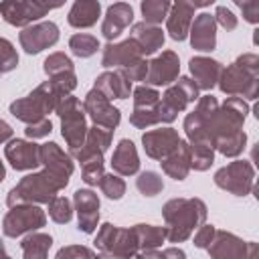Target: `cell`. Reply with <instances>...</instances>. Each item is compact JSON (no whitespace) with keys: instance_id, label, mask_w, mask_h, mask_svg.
<instances>
[{"instance_id":"5bb4252c","label":"cell","mask_w":259,"mask_h":259,"mask_svg":"<svg viewBox=\"0 0 259 259\" xmlns=\"http://www.w3.org/2000/svg\"><path fill=\"white\" fill-rule=\"evenodd\" d=\"M42 69L49 77V81L63 93V95H71V91L77 87V75H75V67L73 61L65 55V53H53L45 59Z\"/></svg>"},{"instance_id":"44dd1931","label":"cell","mask_w":259,"mask_h":259,"mask_svg":"<svg viewBox=\"0 0 259 259\" xmlns=\"http://www.w3.org/2000/svg\"><path fill=\"white\" fill-rule=\"evenodd\" d=\"M210 259H245L247 253V241H243L241 237L227 233V231H219L214 233L212 243L206 247Z\"/></svg>"},{"instance_id":"f907efd6","label":"cell","mask_w":259,"mask_h":259,"mask_svg":"<svg viewBox=\"0 0 259 259\" xmlns=\"http://www.w3.org/2000/svg\"><path fill=\"white\" fill-rule=\"evenodd\" d=\"M12 127H10V123L8 121H4V119H0V144H4V142H10L12 140Z\"/></svg>"},{"instance_id":"ee69618b","label":"cell","mask_w":259,"mask_h":259,"mask_svg":"<svg viewBox=\"0 0 259 259\" xmlns=\"http://www.w3.org/2000/svg\"><path fill=\"white\" fill-rule=\"evenodd\" d=\"M123 75H125V79L132 83V81H146V75H148V61L146 59H138V61H134L132 65H127V67H123V69H119Z\"/></svg>"},{"instance_id":"e575fe53","label":"cell","mask_w":259,"mask_h":259,"mask_svg":"<svg viewBox=\"0 0 259 259\" xmlns=\"http://www.w3.org/2000/svg\"><path fill=\"white\" fill-rule=\"evenodd\" d=\"M188 150H190V168H194L198 172H204V170H208L212 166L214 150H212L210 144H206V142H192V144H188Z\"/></svg>"},{"instance_id":"8fae6325","label":"cell","mask_w":259,"mask_h":259,"mask_svg":"<svg viewBox=\"0 0 259 259\" xmlns=\"http://www.w3.org/2000/svg\"><path fill=\"white\" fill-rule=\"evenodd\" d=\"M217 109H219V101L210 93L198 97L196 107L184 117V132H186L188 144H192V142H206V144H210L208 123H210L212 115L217 113Z\"/></svg>"},{"instance_id":"83f0119b","label":"cell","mask_w":259,"mask_h":259,"mask_svg":"<svg viewBox=\"0 0 259 259\" xmlns=\"http://www.w3.org/2000/svg\"><path fill=\"white\" fill-rule=\"evenodd\" d=\"M95 89L101 91L109 101L111 99H127L130 93L134 91L132 83L125 79V75L115 69V71H105L101 75H97L95 79Z\"/></svg>"},{"instance_id":"4fadbf2b","label":"cell","mask_w":259,"mask_h":259,"mask_svg":"<svg viewBox=\"0 0 259 259\" xmlns=\"http://www.w3.org/2000/svg\"><path fill=\"white\" fill-rule=\"evenodd\" d=\"M132 93H134V111L130 115V123L134 127H140V130L156 125L158 123L156 107L160 101V93L148 85H140Z\"/></svg>"},{"instance_id":"ab89813d","label":"cell","mask_w":259,"mask_h":259,"mask_svg":"<svg viewBox=\"0 0 259 259\" xmlns=\"http://www.w3.org/2000/svg\"><path fill=\"white\" fill-rule=\"evenodd\" d=\"M103 156H97V158H91V160H85L81 162V176H83V182L89 184V186H97L99 180L103 178Z\"/></svg>"},{"instance_id":"f546056e","label":"cell","mask_w":259,"mask_h":259,"mask_svg":"<svg viewBox=\"0 0 259 259\" xmlns=\"http://www.w3.org/2000/svg\"><path fill=\"white\" fill-rule=\"evenodd\" d=\"M111 168L117 176H132L140 170V158H138V150L134 146L132 140H119V144L113 150L111 156Z\"/></svg>"},{"instance_id":"7402d4cb","label":"cell","mask_w":259,"mask_h":259,"mask_svg":"<svg viewBox=\"0 0 259 259\" xmlns=\"http://www.w3.org/2000/svg\"><path fill=\"white\" fill-rule=\"evenodd\" d=\"M138 59H144L142 53H140V49L136 47V42L132 38H125L121 42H107L103 47L101 67H105V69H109V67L123 69V67L132 65Z\"/></svg>"},{"instance_id":"d6986e66","label":"cell","mask_w":259,"mask_h":259,"mask_svg":"<svg viewBox=\"0 0 259 259\" xmlns=\"http://www.w3.org/2000/svg\"><path fill=\"white\" fill-rule=\"evenodd\" d=\"M38 144H34L32 140H10L8 146L4 148V156L10 162V166L14 170H34L40 164V156H38Z\"/></svg>"},{"instance_id":"2e32d148","label":"cell","mask_w":259,"mask_h":259,"mask_svg":"<svg viewBox=\"0 0 259 259\" xmlns=\"http://www.w3.org/2000/svg\"><path fill=\"white\" fill-rule=\"evenodd\" d=\"M180 73V59L174 51H162L156 59L148 63V75L146 83L148 87H160V85H170L178 79Z\"/></svg>"},{"instance_id":"f5cc1de1","label":"cell","mask_w":259,"mask_h":259,"mask_svg":"<svg viewBox=\"0 0 259 259\" xmlns=\"http://www.w3.org/2000/svg\"><path fill=\"white\" fill-rule=\"evenodd\" d=\"M257 255H259V249H257V243H253V241H249V243H247V253H245V259H257Z\"/></svg>"},{"instance_id":"9f6ffc18","label":"cell","mask_w":259,"mask_h":259,"mask_svg":"<svg viewBox=\"0 0 259 259\" xmlns=\"http://www.w3.org/2000/svg\"><path fill=\"white\" fill-rule=\"evenodd\" d=\"M101 259H105V257H101Z\"/></svg>"},{"instance_id":"277c9868","label":"cell","mask_w":259,"mask_h":259,"mask_svg":"<svg viewBox=\"0 0 259 259\" xmlns=\"http://www.w3.org/2000/svg\"><path fill=\"white\" fill-rule=\"evenodd\" d=\"M93 243L105 259H132L140 251L134 229H121L111 223H103L99 227Z\"/></svg>"},{"instance_id":"6da1fadb","label":"cell","mask_w":259,"mask_h":259,"mask_svg":"<svg viewBox=\"0 0 259 259\" xmlns=\"http://www.w3.org/2000/svg\"><path fill=\"white\" fill-rule=\"evenodd\" d=\"M67 184L69 178L59 176L45 168L40 172H32L20 178L16 186L10 188L6 196V204L8 208L18 204H49V200H53L57 192H61Z\"/></svg>"},{"instance_id":"9a60e30c","label":"cell","mask_w":259,"mask_h":259,"mask_svg":"<svg viewBox=\"0 0 259 259\" xmlns=\"http://www.w3.org/2000/svg\"><path fill=\"white\" fill-rule=\"evenodd\" d=\"M18 40H20V47L28 55H36V53L53 47L59 40V26L55 22H51V20L30 24V26L20 30Z\"/></svg>"},{"instance_id":"f35d334b","label":"cell","mask_w":259,"mask_h":259,"mask_svg":"<svg viewBox=\"0 0 259 259\" xmlns=\"http://www.w3.org/2000/svg\"><path fill=\"white\" fill-rule=\"evenodd\" d=\"M49 217H51L55 223H59V225H67V223L73 219L71 200L57 194L53 200H49Z\"/></svg>"},{"instance_id":"d590c367","label":"cell","mask_w":259,"mask_h":259,"mask_svg":"<svg viewBox=\"0 0 259 259\" xmlns=\"http://www.w3.org/2000/svg\"><path fill=\"white\" fill-rule=\"evenodd\" d=\"M69 49L75 57H81V59H87L91 55L97 53L99 49V40L93 36V34H87V32H77L69 38Z\"/></svg>"},{"instance_id":"603a6c76","label":"cell","mask_w":259,"mask_h":259,"mask_svg":"<svg viewBox=\"0 0 259 259\" xmlns=\"http://www.w3.org/2000/svg\"><path fill=\"white\" fill-rule=\"evenodd\" d=\"M192 20H194V4L178 0L170 6V12L166 16V30L174 40H184L188 36Z\"/></svg>"},{"instance_id":"6f0895ef","label":"cell","mask_w":259,"mask_h":259,"mask_svg":"<svg viewBox=\"0 0 259 259\" xmlns=\"http://www.w3.org/2000/svg\"><path fill=\"white\" fill-rule=\"evenodd\" d=\"M8 259H10V257H8Z\"/></svg>"},{"instance_id":"f1b7e54d","label":"cell","mask_w":259,"mask_h":259,"mask_svg":"<svg viewBox=\"0 0 259 259\" xmlns=\"http://www.w3.org/2000/svg\"><path fill=\"white\" fill-rule=\"evenodd\" d=\"M38 156H40V164H42L47 170H51V172H55V174H59V176L71 178L73 168H75V166H73V160H71V156L65 154L55 142L40 144Z\"/></svg>"},{"instance_id":"db71d44e","label":"cell","mask_w":259,"mask_h":259,"mask_svg":"<svg viewBox=\"0 0 259 259\" xmlns=\"http://www.w3.org/2000/svg\"><path fill=\"white\" fill-rule=\"evenodd\" d=\"M0 259H8V255H6V249H4V243L0 241Z\"/></svg>"},{"instance_id":"bcb514c9","label":"cell","mask_w":259,"mask_h":259,"mask_svg":"<svg viewBox=\"0 0 259 259\" xmlns=\"http://www.w3.org/2000/svg\"><path fill=\"white\" fill-rule=\"evenodd\" d=\"M212 16H214V22L221 24L225 30H235L237 28V16L227 6H217V12Z\"/></svg>"},{"instance_id":"7c38bea8","label":"cell","mask_w":259,"mask_h":259,"mask_svg":"<svg viewBox=\"0 0 259 259\" xmlns=\"http://www.w3.org/2000/svg\"><path fill=\"white\" fill-rule=\"evenodd\" d=\"M83 109H85V115L91 117V121L99 127H105V130H115L121 121V113L117 107H113V103L101 93L97 91L95 87L85 95L83 99Z\"/></svg>"},{"instance_id":"3957f363","label":"cell","mask_w":259,"mask_h":259,"mask_svg":"<svg viewBox=\"0 0 259 259\" xmlns=\"http://www.w3.org/2000/svg\"><path fill=\"white\" fill-rule=\"evenodd\" d=\"M63 97H67V95H63L51 81H45L36 89H32L26 97H20V99L12 101L10 103V113L16 119L30 125V123H36L40 119H47V115L57 109V105Z\"/></svg>"},{"instance_id":"d6a6232c","label":"cell","mask_w":259,"mask_h":259,"mask_svg":"<svg viewBox=\"0 0 259 259\" xmlns=\"http://www.w3.org/2000/svg\"><path fill=\"white\" fill-rule=\"evenodd\" d=\"M51 245H53V237L49 233H38V231L28 233L20 241L22 257L24 259H47Z\"/></svg>"},{"instance_id":"60d3db41","label":"cell","mask_w":259,"mask_h":259,"mask_svg":"<svg viewBox=\"0 0 259 259\" xmlns=\"http://www.w3.org/2000/svg\"><path fill=\"white\" fill-rule=\"evenodd\" d=\"M99 188H101V192L107 196V198H111V200H119L123 194H125V182L117 176V174H103V178L99 180V184H97Z\"/></svg>"},{"instance_id":"484cf974","label":"cell","mask_w":259,"mask_h":259,"mask_svg":"<svg viewBox=\"0 0 259 259\" xmlns=\"http://www.w3.org/2000/svg\"><path fill=\"white\" fill-rule=\"evenodd\" d=\"M111 138H113V132L111 130H105V127H99V125H93L87 130V136H85V142L79 150H75L71 156L79 162H85V160H91V158H97V156H103V152L109 148L111 144Z\"/></svg>"},{"instance_id":"ba28073f","label":"cell","mask_w":259,"mask_h":259,"mask_svg":"<svg viewBox=\"0 0 259 259\" xmlns=\"http://www.w3.org/2000/svg\"><path fill=\"white\" fill-rule=\"evenodd\" d=\"M47 214L38 204H18L12 206L4 221H2V233L10 239L22 237L26 233H34L40 227H45Z\"/></svg>"},{"instance_id":"8992f818","label":"cell","mask_w":259,"mask_h":259,"mask_svg":"<svg viewBox=\"0 0 259 259\" xmlns=\"http://www.w3.org/2000/svg\"><path fill=\"white\" fill-rule=\"evenodd\" d=\"M194 99H198V87L194 85V81L190 77L176 79V83L170 85L164 91L162 99L158 101V107H156L158 123H172L176 115L184 111L186 105L192 103Z\"/></svg>"},{"instance_id":"816d5d0a","label":"cell","mask_w":259,"mask_h":259,"mask_svg":"<svg viewBox=\"0 0 259 259\" xmlns=\"http://www.w3.org/2000/svg\"><path fill=\"white\" fill-rule=\"evenodd\" d=\"M132 259H164V257H162V251L146 249V251H142V253H136Z\"/></svg>"},{"instance_id":"c3c4849f","label":"cell","mask_w":259,"mask_h":259,"mask_svg":"<svg viewBox=\"0 0 259 259\" xmlns=\"http://www.w3.org/2000/svg\"><path fill=\"white\" fill-rule=\"evenodd\" d=\"M237 6L241 8L243 18L247 22H251V24L259 22V0H243V2H237Z\"/></svg>"},{"instance_id":"30bf717a","label":"cell","mask_w":259,"mask_h":259,"mask_svg":"<svg viewBox=\"0 0 259 259\" xmlns=\"http://www.w3.org/2000/svg\"><path fill=\"white\" fill-rule=\"evenodd\" d=\"M59 6L61 2L51 4V2H40V0H8V2H0V14L8 24L26 28L34 20L42 18L53 8H59Z\"/></svg>"},{"instance_id":"d4e9b609","label":"cell","mask_w":259,"mask_h":259,"mask_svg":"<svg viewBox=\"0 0 259 259\" xmlns=\"http://www.w3.org/2000/svg\"><path fill=\"white\" fill-rule=\"evenodd\" d=\"M190 75L194 77V85L198 87V91H210L217 83H219V77H221V71H223V65L210 57H192L190 63Z\"/></svg>"},{"instance_id":"ac0fdd59","label":"cell","mask_w":259,"mask_h":259,"mask_svg":"<svg viewBox=\"0 0 259 259\" xmlns=\"http://www.w3.org/2000/svg\"><path fill=\"white\" fill-rule=\"evenodd\" d=\"M73 204L77 210L79 231L91 235L99 223V196L89 188H79L73 194Z\"/></svg>"},{"instance_id":"ffe728a7","label":"cell","mask_w":259,"mask_h":259,"mask_svg":"<svg viewBox=\"0 0 259 259\" xmlns=\"http://www.w3.org/2000/svg\"><path fill=\"white\" fill-rule=\"evenodd\" d=\"M188 36H190V45H192L194 51H198V53L214 51V47H217V22H214V16L208 14V12H200L192 20Z\"/></svg>"},{"instance_id":"9c48e42d","label":"cell","mask_w":259,"mask_h":259,"mask_svg":"<svg viewBox=\"0 0 259 259\" xmlns=\"http://www.w3.org/2000/svg\"><path fill=\"white\" fill-rule=\"evenodd\" d=\"M214 184L235 196H247L255 184V170L249 160H235L214 172Z\"/></svg>"},{"instance_id":"4dcf8cb0","label":"cell","mask_w":259,"mask_h":259,"mask_svg":"<svg viewBox=\"0 0 259 259\" xmlns=\"http://www.w3.org/2000/svg\"><path fill=\"white\" fill-rule=\"evenodd\" d=\"M160 164H162L164 174H168L174 180H184L188 176V172H190V150H188V144L180 140L176 150L168 158H164Z\"/></svg>"},{"instance_id":"681fc988","label":"cell","mask_w":259,"mask_h":259,"mask_svg":"<svg viewBox=\"0 0 259 259\" xmlns=\"http://www.w3.org/2000/svg\"><path fill=\"white\" fill-rule=\"evenodd\" d=\"M162 257L164 259H186V253L182 249H178V247H166L162 251Z\"/></svg>"},{"instance_id":"7dc6e473","label":"cell","mask_w":259,"mask_h":259,"mask_svg":"<svg viewBox=\"0 0 259 259\" xmlns=\"http://www.w3.org/2000/svg\"><path fill=\"white\" fill-rule=\"evenodd\" d=\"M214 233H217V227L214 225H200L198 231H196V235H194V247L206 249L212 243Z\"/></svg>"},{"instance_id":"cb8c5ba5","label":"cell","mask_w":259,"mask_h":259,"mask_svg":"<svg viewBox=\"0 0 259 259\" xmlns=\"http://www.w3.org/2000/svg\"><path fill=\"white\" fill-rule=\"evenodd\" d=\"M134 20V8L125 2H115L107 8L103 24H101V34L111 42L115 40Z\"/></svg>"},{"instance_id":"7a4b0ae2","label":"cell","mask_w":259,"mask_h":259,"mask_svg":"<svg viewBox=\"0 0 259 259\" xmlns=\"http://www.w3.org/2000/svg\"><path fill=\"white\" fill-rule=\"evenodd\" d=\"M166 239L170 243L186 241L194 229L206 221V204L200 198H172L162 206Z\"/></svg>"},{"instance_id":"7bdbcfd3","label":"cell","mask_w":259,"mask_h":259,"mask_svg":"<svg viewBox=\"0 0 259 259\" xmlns=\"http://www.w3.org/2000/svg\"><path fill=\"white\" fill-rule=\"evenodd\" d=\"M55 259H101V255H97L93 249L85 245H67L57 251Z\"/></svg>"},{"instance_id":"52a82bcc","label":"cell","mask_w":259,"mask_h":259,"mask_svg":"<svg viewBox=\"0 0 259 259\" xmlns=\"http://www.w3.org/2000/svg\"><path fill=\"white\" fill-rule=\"evenodd\" d=\"M223 93L231 95V97H241V99H257L259 95V73L249 71L245 67H241L237 61L233 65H229L227 69L221 71L219 83Z\"/></svg>"},{"instance_id":"b9f144b4","label":"cell","mask_w":259,"mask_h":259,"mask_svg":"<svg viewBox=\"0 0 259 259\" xmlns=\"http://www.w3.org/2000/svg\"><path fill=\"white\" fill-rule=\"evenodd\" d=\"M16 65H18V53H16V49L12 47L10 40L0 38V75L16 69Z\"/></svg>"},{"instance_id":"836d02e7","label":"cell","mask_w":259,"mask_h":259,"mask_svg":"<svg viewBox=\"0 0 259 259\" xmlns=\"http://www.w3.org/2000/svg\"><path fill=\"white\" fill-rule=\"evenodd\" d=\"M138 239V247L142 251L146 249H158L164 241H166V227H156V225H136L132 227Z\"/></svg>"},{"instance_id":"11a10c76","label":"cell","mask_w":259,"mask_h":259,"mask_svg":"<svg viewBox=\"0 0 259 259\" xmlns=\"http://www.w3.org/2000/svg\"><path fill=\"white\" fill-rule=\"evenodd\" d=\"M6 178V168H4V164H2V160H0V182Z\"/></svg>"},{"instance_id":"1f68e13d","label":"cell","mask_w":259,"mask_h":259,"mask_svg":"<svg viewBox=\"0 0 259 259\" xmlns=\"http://www.w3.org/2000/svg\"><path fill=\"white\" fill-rule=\"evenodd\" d=\"M101 14V4L97 0H77L69 10V24L75 28H89L97 22Z\"/></svg>"},{"instance_id":"4316f807","label":"cell","mask_w":259,"mask_h":259,"mask_svg":"<svg viewBox=\"0 0 259 259\" xmlns=\"http://www.w3.org/2000/svg\"><path fill=\"white\" fill-rule=\"evenodd\" d=\"M130 38L136 42V47L140 49L142 57L154 55V53L160 51L162 45H164V32H162V28H158V26H154V24H146L144 20H142V22H136V24L132 26Z\"/></svg>"},{"instance_id":"5b68a950","label":"cell","mask_w":259,"mask_h":259,"mask_svg":"<svg viewBox=\"0 0 259 259\" xmlns=\"http://www.w3.org/2000/svg\"><path fill=\"white\" fill-rule=\"evenodd\" d=\"M55 111L61 119V134L69 146V154H73L75 150H79L83 146L87 130H89L87 119H85V109L77 97L67 95L59 101Z\"/></svg>"},{"instance_id":"f6af8a7d","label":"cell","mask_w":259,"mask_h":259,"mask_svg":"<svg viewBox=\"0 0 259 259\" xmlns=\"http://www.w3.org/2000/svg\"><path fill=\"white\" fill-rule=\"evenodd\" d=\"M51 132H53V123H51L49 117H47V119H40V121H36V123H30V125H26V130H24L26 138L32 140V142L38 140V138H47Z\"/></svg>"},{"instance_id":"74e56055","label":"cell","mask_w":259,"mask_h":259,"mask_svg":"<svg viewBox=\"0 0 259 259\" xmlns=\"http://www.w3.org/2000/svg\"><path fill=\"white\" fill-rule=\"evenodd\" d=\"M136 186L144 196H156V194H160L164 190V180H162V176L158 172L146 170L136 178Z\"/></svg>"},{"instance_id":"e0dca14e","label":"cell","mask_w":259,"mask_h":259,"mask_svg":"<svg viewBox=\"0 0 259 259\" xmlns=\"http://www.w3.org/2000/svg\"><path fill=\"white\" fill-rule=\"evenodd\" d=\"M142 144L150 158L162 162L176 150V146L180 144V136L174 127H158V130L146 132L142 136Z\"/></svg>"},{"instance_id":"8d00e7d4","label":"cell","mask_w":259,"mask_h":259,"mask_svg":"<svg viewBox=\"0 0 259 259\" xmlns=\"http://www.w3.org/2000/svg\"><path fill=\"white\" fill-rule=\"evenodd\" d=\"M170 2L168 0H146L142 2V14H144V22L146 24H154L158 26L162 20H166L168 12H170Z\"/></svg>"}]
</instances>
